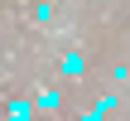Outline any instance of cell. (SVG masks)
<instances>
[{
    "instance_id": "6da1fadb",
    "label": "cell",
    "mask_w": 130,
    "mask_h": 121,
    "mask_svg": "<svg viewBox=\"0 0 130 121\" xmlns=\"http://www.w3.org/2000/svg\"><path fill=\"white\" fill-rule=\"evenodd\" d=\"M5 121H29V102H10V116Z\"/></svg>"
}]
</instances>
